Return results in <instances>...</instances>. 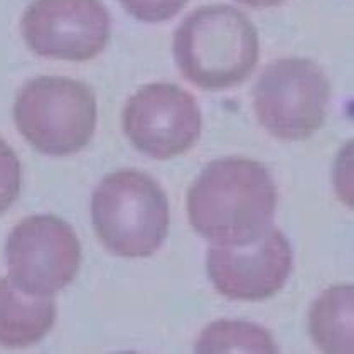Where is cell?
<instances>
[{
  "mask_svg": "<svg viewBox=\"0 0 354 354\" xmlns=\"http://www.w3.org/2000/svg\"><path fill=\"white\" fill-rule=\"evenodd\" d=\"M111 19L102 0H34L21 21L32 53L63 61H90L106 48Z\"/></svg>",
  "mask_w": 354,
  "mask_h": 354,
  "instance_id": "8",
  "label": "cell"
},
{
  "mask_svg": "<svg viewBox=\"0 0 354 354\" xmlns=\"http://www.w3.org/2000/svg\"><path fill=\"white\" fill-rule=\"evenodd\" d=\"M236 2L245 3L248 7H255V9H265V7H275L283 3L286 0H236Z\"/></svg>",
  "mask_w": 354,
  "mask_h": 354,
  "instance_id": "15",
  "label": "cell"
},
{
  "mask_svg": "<svg viewBox=\"0 0 354 354\" xmlns=\"http://www.w3.org/2000/svg\"><path fill=\"white\" fill-rule=\"evenodd\" d=\"M123 132L133 147L156 160H169L194 147L203 117L191 93L172 83H152L130 96Z\"/></svg>",
  "mask_w": 354,
  "mask_h": 354,
  "instance_id": "7",
  "label": "cell"
},
{
  "mask_svg": "<svg viewBox=\"0 0 354 354\" xmlns=\"http://www.w3.org/2000/svg\"><path fill=\"white\" fill-rule=\"evenodd\" d=\"M172 49L184 78L207 91L243 83L260 57L255 26L232 6H206L191 12L176 30Z\"/></svg>",
  "mask_w": 354,
  "mask_h": 354,
  "instance_id": "2",
  "label": "cell"
},
{
  "mask_svg": "<svg viewBox=\"0 0 354 354\" xmlns=\"http://www.w3.org/2000/svg\"><path fill=\"white\" fill-rule=\"evenodd\" d=\"M330 83L314 61L286 57L265 68L253 88L260 125L280 140H304L324 125Z\"/></svg>",
  "mask_w": 354,
  "mask_h": 354,
  "instance_id": "5",
  "label": "cell"
},
{
  "mask_svg": "<svg viewBox=\"0 0 354 354\" xmlns=\"http://www.w3.org/2000/svg\"><path fill=\"white\" fill-rule=\"evenodd\" d=\"M196 353H265L279 348L272 334L261 326L243 321H218L206 327L196 342Z\"/></svg>",
  "mask_w": 354,
  "mask_h": 354,
  "instance_id": "12",
  "label": "cell"
},
{
  "mask_svg": "<svg viewBox=\"0 0 354 354\" xmlns=\"http://www.w3.org/2000/svg\"><path fill=\"white\" fill-rule=\"evenodd\" d=\"M275 180L263 164L226 157L207 164L187 192L192 228L219 245L255 240L272 226L277 211Z\"/></svg>",
  "mask_w": 354,
  "mask_h": 354,
  "instance_id": "1",
  "label": "cell"
},
{
  "mask_svg": "<svg viewBox=\"0 0 354 354\" xmlns=\"http://www.w3.org/2000/svg\"><path fill=\"white\" fill-rule=\"evenodd\" d=\"M14 120L34 149L66 157L90 144L96 129V98L78 80L41 76L19 91Z\"/></svg>",
  "mask_w": 354,
  "mask_h": 354,
  "instance_id": "4",
  "label": "cell"
},
{
  "mask_svg": "<svg viewBox=\"0 0 354 354\" xmlns=\"http://www.w3.org/2000/svg\"><path fill=\"white\" fill-rule=\"evenodd\" d=\"M91 219L96 234L111 253L123 259H145L167 236V196L145 172H113L93 192Z\"/></svg>",
  "mask_w": 354,
  "mask_h": 354,
  "instance_id": "3",
  "label": "cell"
},
{
  "mask_svg": "<svg viewBox=\"0 0 354 354\" xmlns=\"http://www.w3.org/2000/svg\"><path fill=\"white\" fill-rule=\"evenodd\" d=\"M21 192V162L14 149L0 137V214L17 201Z\"/></svg>",
  "mask_w": 354,
  "mask_h": 354,
  "instance_id": "13",
  "label": "cell"
},
{
  "mask_svg": "<svg viewBox=\"0 0 354 354\" xmlns=\"http://www.w3.org/2000/svg\"><path fill=\"white\" fill-rule=\"evenodd\" d=\"M6 257L15 286L26 294L49 297L75 280L82 265V243L61 218L34 214L10 232Z\"/></svg>",
  "mask_w": 354,
  "mask_h": 354,
  "instance_id": "6",
  "label": "cell"
},
{
  "mask_svg": "<svg viewBox=\"0 0 354 354\" xmlns=\"http://www.w3.org/2000/svg\"><path fill=\"white\" fill-rule=\"evenodd\" d=\"M292 246L275 226L245 243H213L207 275L221 295L233 300H265L282 290L290 277Z\"/></svg>",
  "mask_w": 354,
  "mask_h": 354,
  "instance_id": "9",
  "label": "cell"
},
{
  "mask_svg": "<svg viewBox=\"0 0 354 354\" xmlns=\"http://www.w3.org/2000/svg\"><path fill=\"white\" fill-rule=\"evenodd\" d=\"M309 330L324 353H353V286L330 287L315 300Z\"/></svg>",
  "mask_w": 354,
  "mask_h": 354,
  "instance_id": "11",
  "label": "cell"
},
{
  "mask_svg": "<svg viewBox=\"0 0 354 354\" xmlns=\"http://www.w3.org/2000/svg\"><path fill=\"white\" fill-rule=\"evenodd\" d=\"M187 0H120L129 14L142 22L157 24L176 17Z\"/></svg>",
  "mask_w": 354,
  "mask_h": 354,
  "instance_id": "14",
  "label": "cell"
},
{
  "mask_svg": "<svg viewBox=\"0 0 354 354\" xmlns=\"http://www.w3.org/2000/svg\"><path fill=\"white\" fill-rule=\"evenodd\" d=\"M55 321V300L26 294L10 279H0V346L36 344L53 329Z\"/></svg>",
  "mask_w": 354,
  "mask_h": 354,
  "instance_id": "10",
  "label": "cell"
}]
</instances>
